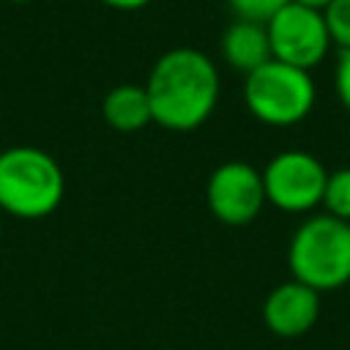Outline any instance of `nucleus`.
<instances>
[{
  "label": "nucleus",
  "mask_w": 350,
  "mask_h": 350,
  "mask_svg": "<svg viewBox=\"0 0 350 350\" xmlns=\"http://www.w3.org/2000/svg\"><path fill=\"white\" fill-rule=\"evenodd\" d=\"M153 123L170 131H191L202 126L219 101L216 63L191 46L164 52L145 82Z\"/></svg>",
  "instance_id": "nucleus-1"
},
{
  "label": "nucleus",
  "mask_w": 350,
  "mask_h": 350,
  "mask_svg": "<svg viewBox=\"0 0 350 350\" xmlns=\"http://www.w3.org/2000/svg\"><path fill=\"white\" fill-rule=\"evenodd\" d=\"M66 191L60 164L41 148L14 145L0 153V208L16 219L49 216Z\"/></svg>",
  "instance_id": "nucleus-2"
},
{
  "label": "nucleus",
  "mask_w": 350,
  "mask_h": 350,
  "mask_svg": "<svg viewBox=\"0 0 350 350\" xmlns=\"http://www.w3.org/2000/svg\"><path fill=\"white\" fill-rule=\"evenodd\" d=\"M287 262L293 279L325 293L350 282V221L331 213L309 216L293 235Z\"/></svg>",
  "instance_id": "nucleus-3"
},
{
  "label": "nucleus",
  "mask_w": 350,
  "mask_h": 350,
  "mask_svg": "<svg viewBox=\"0 0 350 350\" xmlns=\"http://www.w3.org/2000/svg\"><path fill=\"white\" fill-rule=\"evenodd\" d=\"M243 98L249 112L265 126H295L301 123L317 98L309 71L287 66L282 60H268L243 82Z\"/></svg>",
  "instance_id": "nucleus-4"
},
{
  "label": "nucleus",
  "mask_w": 350,
  "mask_h": 350,
  "mask_svg": "<svg viewBox=\"0 0 350 350\" xmlns=\"http://www.w3.org/2000/svg\"><path fill=\"white\" fill-rule=\"evenodd\" d=\"M325 183V167L306 150H284L262 170L265 200L287 213H304L314 205H323Z\"/></svg>",
  "instance_id": "nucleus-5"
},
{
  "label": "nucleus",
  "mask_w": 350,
  "mask_h": 350,
  "mask_svg": "<svg viewBox=\"0 0 350 350\" xmlns=\"http://www.w3.org/2000/svg\"><path fill=\"white\" fill-rule=\"evenodd\" d=\"M265 30L271 41V57L304 71L317 66L331 46L323 11L298 3H287L282 11H276L265 22Z\"/></svg>",
  "instance_id": "nucleus-6"
},
{
  "label": "nucleus",
  "mask_w": 350,
  "mask_h": 350,
  "mask_svg": "<svg viewBox=\"0 0 350 350\" xmlns=\"http://www.w3.org/2000/svg\"><path fill=\"white\" fill-rule=\"evenodd\" d=\"M208 208L224 224H249L265 200L262 172L249 161H224L208 178Z\"/></svg>",
  "instance_id": "nucleus-7"
},
{
  "label": "nucleus",
  "mask_w": 350,
  "mask_h": 350,
  "mask_svg": "<svg viewBox=\"0 0 350 350\" xmlns=\"http://www.w3.org/2000/svg\"><path fill=\"white\" fill-rule=\"evenodd\" d=\"M317 314H320V293L298 279L273 287L262 304L265 325L284 339L306 334L317 323Z\"/></svg>",
  "instance_id": "nucleus-8"
},
{
  "label": "nucleus",
  "mask_w": 350,
  "mask_h": 350,
  "mask_svg": "<svg viewBox=\"0 0 350 350\" xmlns=\"http://www.w3.org/2000/svg\"><path fill=\"white\" fill-rule=\"evenodd\" d=\"M221 55L241 74H252L254 68L268 63L271 60V41H268L265 25L246 22V19L232 22L221 38Z\"/></svg>",
  "instance_id": "nucleus-9"
},
{
  "label": "nucleus",
  "mask_w": 350,
  "mask_h": 350,
  "mask_svg": "<svg viewBox=\"0 0 350 350\" xmlns=\"http://www.w3.org/2000/svg\"><path fill=\"white\" fill-rule=\"evenodd\" d=\"M104 120L118 131H139L153 120L145 85H118L101 101Z\"/></svg>",
  "instance_id": "nucleus-10"
},
{
  "label": "nucleus",
  "mask_w": 350,
  "mask_h": 350,
  "mask_svg": "<svg viewBox=\"0 0 350 350\" xmlns=\"http://www.w3.org/2000/svg\"><path fill=\"white\" fill-rule=\"evenodd\" d=\"M323 205H325V213H331L342 221H350V167L328 172Z\"/></svg>",
  "instance_id": "nucleus-11"
},
{
  "label": "nucleus",
  "mask_w": 350,
  "mask_h": 350,
  "mask_svg": "<svg viewBox=\"0 0 350 350\" xmlns=\"http://www.w3.org/2000/svg\"><path fill=\"white\" fill-rule=\"evenodd\" d=\"M323 19L331 36V44L350 49V0H331L323 8Z\"/></svg>",
  "instance_id": "nucleus-12"
},
{
  "label": "nucleus",
  "mask_w": 350,
  "mask_h": 350,
  "mask_svg": "<svg viewBox=\"0 0 350 350\" xmlns=\"http://www.w3.org/2000/svg\"><path fill=\"white\" fill-rule=\"evenodd\" d=\"M230 8L238 14V19L246 22H260L265 25L276 11H282L290 0H227Z\"/></svg>",
  "instance_id": "nucleus-13"
},
{
  "label": "nucleus",
  "mask_w": 350,
  "mask_h": 350,
  "mask_svg": "<svg viewBox=\"0 0 350 350\" xmlns=\"http://www.w3.org/2000/svg\"><path fill=\"white\" fill-rule=\"evenodd\" d=\"M336 96L350 109V49H342L336 63Z\"/></svg>",
  "instance_id": "nucleus-14"
},
{
  "label": "nucleus",
  "mask_w": 350,
  "mask_h": 350,
  "mask_svg": "<svg viewBox=\"0 0 350 350\" xmlns=\"http://www.w3.org/2000/svg\"><path fill=\"white\" fill-rule=\"evenodd\" d=\"M101 3L109 8H118V11H137V8L148 5L150 0H101Z\"/></svg>",
  "instance_id": "nucleus-15"
},
{
  "label": "nucleus",
  "mask_w": 350,
  "mask_h": 350,
  "mask_svg": "<svg viewBox=\"0 0 350 350\" xmlns=\"http://www.w3.org/2000/svg\"><path fill=\"white\" fill-rule=\"evenodd\" d=\"M290 3H298V5H306V8H314V11H323L331 0H290Z\"/></svg>",
  "instance_id": "nucleus-16"
},
{
  "label": "nucleus",
  "mask_w": 350,
  "mask_h": 350,
  "mask_svg": "<svg viewBox=\"0 0 350 350\" xmlns=\"http://www.w3.org/2000/svg\"><path fill=\"white\" fill-rule=\"evenodd\" d=\"M11 3H30V0H11Z\"/></svg>",
  "instance_id": "nucleus-17"
}]
</instances>
